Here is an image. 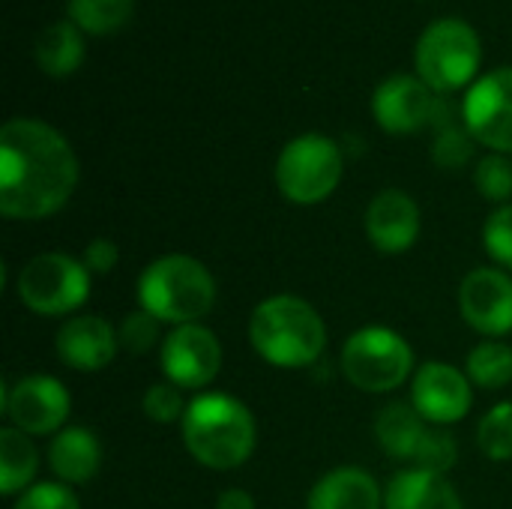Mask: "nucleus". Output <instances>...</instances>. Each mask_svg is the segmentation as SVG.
I'll list each match as a JSON object with an SVG mask.
<instances>
[{
  "mask_svg": "<svg viewBox=\"0 0 512 509\" xmlns=\"http://www.w3.org/2000/svg\"><path fill=\"white\" fill-rule=\"evenodd\" d=\"M78 186V156L48 123L15 117L0 129V213L36 222L66 207Z\"/></svg>",
  "mask_w": 512,
  "mask_h": 509,
  "instance_id": "nucleus-1",
  "label": "nucleus"
},
{
  "mask_svg": "<svg viewBox=\"0 0 512 509\" xmlns=\"http://www.w3.org/2000/svg\"><path fill=\"white\" fill-rule=\"evenodd\" d=\"M180 435L186 453L210 471H234L258 447L252 411L228 393L195 396L180 420Z\"/></svg>",
  "mask_w": 512,
  "mask_h": 509,
  "instance_id": "nucleus-2",
  "label": "nucleus"
},
{
  "mask_svg": "<svg viewBox=\"0 0 512 509\" xmlns=\"http://www.w3.org/2000/svg\"><path fill=\"white\" fill-rule=\"evenodd\" d=\"M249 342L255 354L276 369H306L321 360L327 327L318 309L303 297L276 294L252 309Z\"/></svg>",
  "mask_w": 512,
  "mask_h": 509,
  "instance_id": "nucleus-3",
  "label": "nucleus"
},
{
  "mask_svg": "<svg viewBox=\"0 0 512 509\" xmlns=\"http://www.w3.org/2000/svg\"><path fill=\"white\" fill-rule=\"evenodd\" d=\"M138 306L162 324H198L216 306V279L192 255H162L138 276Z\"/></svg>",
  "mask_w": 512,
  "mask_h": 509,
  "instance_id": "nucleus-4",
  "label": "nucleus"
},
{
  "mask_svg": "<svg viewBox=\"0 0 512 509\" xmlns=\"http://www.w3.org/2000/svg\"><path fill=\"white\" fill-rule=\"evenodd\" d=\"M414 63L417 75L435 93H456L462 87H471L483 63L480 33L465 18H438L420 33Z\"/></svg>",
  "mask_w": 512,
  "mask_h": 509,
  "instance_id": "nucleus-5",
  "label": "nucleus"
},
{
  "mask_svg": "<svg viewBox=\"0 0 512 509\" xmlns=\"http://www.w3.org/2000/svg\"><path fill=\"white\" fill-rule=\"evenodd\" d=\"M342 171V147L321 132H306L282 147L276 159V186L291 204L312 207L327 201L339 189Z\"/></svg>",
  "mask_w": 512,
  "mask_h": 509,
  "instance_id": "nucleus-6",
  "label": "nucleus"
},
{
  "mask_svg": "<svg viewBox=\"0 0 512 509\" xmlns=\"http://www.w3.org/2000/svg\"><path fill=\"white\" fill-rule=\"evenodd\" d=\"M342 372L363 393H393L414 372V351L390 327H363L342 345Z\"/></svg>",
  "mask_w": 512,
  "mask_h": 509,
  "instance_id": "nucleus-7",
  "label": "nucleus"
},
{
  "mask_svg": "<svg viewBox=\"0 0 512 509\" xmlns=\"http://www.w3.org/2000/svg\"><path fill=\"white\" fill-rule=\"evenodd\" d=\"M375 438L390 459L405 462L411 468L447 474L459 459V447L453 435L423 420L411 402L387 405L375 420Z\"/></svg>",
  "mask_w": 512,
  "mask_h": 509,
  "instance_id": "nucleus-8",
  "label": "nucleus"
},
{
  "mask_svg": "<svg viewBox=\"0 0 512 509\" xmlns=\"http://www.w3.org/2000/svg\"><path fill=\"white\" fill-rule=\"evenodd\" d=\"M90 270L84 261L63 255V252H45L30 258L18 273V300L42 318H60L81 309L90 297Z\"/></svg>",
  "mask_w": 512,
  "mask_h": 509,
  "instance_id": "nucleus-9",
  "label": "nucleus"
},
{
  "mask_svg": "<svg viewBox=\"0 0 512 509\" xmlns=\"http://www.w3.org/2000/svg\"><path fill=\"white\" fill-rule=\"evenodd\" d=\"M462 123L477 144L512 156V66L492 69L468 87Z\"/></svg>",
  "mask_w": 512,
  "mask_h": 509,
  "instance_id": "nucleus-10",
  "label": "nucleus"
},
{
  "mask_svg": "<svg viewBox=\"0 0 512 509\" xmlns=\"http://www.w3.org/2000/svg\"><path fill=\"white\" fill-rule=\"evenodd\" d=\"M72 411L69 390L51 375H27L3 393V414L24 435H57Z\"/></svg>",
  "mask_w": 512,
  "mask_h": 509,
  "instance_id": "nucleus-11",
  "label": "nucleus"
},
{
  "mask_svg": "<svg viewBox=\"0 0 512 509\" xmlns=\"http://www.w3.org/2000/svg\"><path fill=\"white\" fill-rule=\"evenodd\" d=\"M159 366H162V375L180 390H201L222 369L219 336L204 324L174 327L168 339H162Z\"/></svg>",
  "mask_w": 512,
  "mask_h": 509,
  "instance_id": "nucleus-12",
  "label": "nucleus"
},
{
  "mask_svg": "<svg viewBox=\"0 0 512 509\" xmlns=\"http://www.w3.org/2000/svg\"><path fill=\"white\" fill-rule=\"evenodd\" d=\"M438 93L420 75H390L372 93V117L387 135H417L435 123Z\"/></svg>",
  "mask_w": 512,
  "mask_h": 509,
  "instance_id": "nucleus-13",
  "label": "nucleus"
},
{
  "mask_svg": "<svg viewBox=\"0 0 512 509\" xmlns=\"http://www.w3.org/2000/svg\"><path fill=\"white\" fill-rule=\"evenodd\" d=\"M411 405L432 426H453L468 417L474 405V384L450 363L432 360L417 369L411 381Z\"/></svg>",
  "mask_w": 512,
  "mask_h": 509,
  "instance_id": "nucleus-14",
  "label": "nucleus"
},
{
  "mask_svg": "<svg viewBox=\"0 0 512 509\" xmlns=\"http://www.w3.org/2000/svg\"><path fill=\"white\" fill-rule=\"evenodd\" d=\"M459 312L471 330L498 339L512 333V279L498 267H477L462 279Z\"/></svg>",
  "mask_w": 512,
  "mask_h": 509,
  "instance_id": "nucleus-15",
  "label": "nucleus"
},
{
  "mask_svg": "<svg viewBox=\"0 0 512 509\" xmlns=\"http://www.w3.org/2000/svg\"><path fill=\"white\" fill-rule=\"evenodd\" d=\"M57 357L63 366L75 369V372H102L105 366L114 363L120 339H117V327L99 315H75L69 318L54 339Z\"/></svg>",
  "mask_w": 512,
  "mask_h": 509,
  "instance_id": "nucleus-16",
  "label": "nucleus"
},
{
  "mask_svg": "<svg viewBox=\"0 0 512 509\" xmlns=\"http://www.w3.org/2000/svg\"><path fill=\"white\" fill-rule=\"evenodd\" d=\"M366 237L384 255L408 252L420 237V207L402 189H384L366 207Z\"/></svg>",
  "mask_w": 512,
  "mask_h": 509,
  "instance_id": "nucleus-17",
  "label": "nucleus"
},
{
  "mask_svg": "<svg viewBox=\"0 0 512 509\" xmlns=\"http://www.w3.org/2000/svg\"><path fill=\"white\" fill-rule=\"evenodd\" d=\"M48 465L66 486H87L102 468V444L84 426H66L48 444Z\"/></svg>",
  "mask_w": 512,
  "mask_h": 509,
  "instance_id": "nucleus-18",
  "label": "nucleus"
},
{
  "mask_svg": "<svg viewBox=\"0 0 512 509\" xmlns=\"http://www.w3.org/2000/svg\"><path fill=\"white\" fill-rule=\"evenodd\" d=\"M384 509H465L447 474L426 468L399 471L384 489Z\"/></svg>",
  "mask_w": 512,
  "mask_h": 509,
  "instance_id": "nucleus-19",
  "label": "nucleus"
},
{
  "mask_svg": "<svg viewBox=\"0 0 512 509\" xmlns=\"http://www.w3.org/2000/svg\"><path fill=\"white\" fill-rule=\"evenodd\" d=\"M306 509H384V492L369 471L336 468L312 486Z\"/></svg>",
  "mask_w": 512,
  "mask_h": 509,
  "instance_id": "nucleus-20",
  "label": "nucleus"
},
{
  "mask_svg": "<svg viewBox=\"0 0 512 509\" xmlns=\"http://www.w3.org/2000/svg\"><path fill=\"white\" fill-rule=\"evenodd\" d=\"M33 54H36V66L45 75L66 78V75L78 72V66L84 63V54H87L84 33L69 18H60L39 33Z\"/></svg>",
  "mask_w": 512,
  "mask_h": 509,
  "instance_id": "nucleus-21",
  "label": "nucleus"
},
{
  "mask_svg": "<svg viewBox=\"0 0 512 509\" xmlns=\"http://www.w3.org/2000/svg\"><path fill=\"white\" fill-rule=\"evenodd\" d=\"M39 471V453L30 435L18 432L15 426L0 429V495L15 498L24 495Z\"/></svg>",
  "mask_w": 512,
  "mask_h": 509,
  "instance_id": "nucleus-22",
  "label": "nucleus"
},
{
  "mask_svg": "<svg viewBox=\"0 0 512 509\" xmlns=\"http://www.w3.org/2000/svg\"><path fill=\"white\" fill-rule=\"evenodd\" d=\"M135 0H66V18L90 36H111L129 24Z\"/></svg>",
  "mask_w": 512,
  "mask_h": 509,
  "instance_id": "nucleus-23",
  "label": "nucleus"
},
{
  "mask_svg": "<svg viewBox=\"0 0 512 509\" xmlns=\"http://www.w3.org/2000/svg\"><path fill=\"white\" fill-rule=\"evenodd\" d=\"M465 375L480 390H501L512 381V348L504 342H480L465 360Z\"/></svg>",
  "mask_w": 512,
  "mask_h": 509,
  "instance_id": "nucleus-24",
  "label": "nucleus"
},
{
  "mask_svg": "<svg viewBox=\"0 0 512 509\" xmlns=\"http://www.w3.org/2000/svg\"><path fill=\"white\" fill-rule=\"evenodd\" d=\"M477 447L492 462L512 459V402L495 405L477 426Z\"/></svg>",
  "mask_w": 512,
  "mask_h": 509,
  "instance_id": "nucleus-25",
  "label": "nucleus"
},
{
  "mask_svg": "<svg viewBox=\"0 0 512 509\" xmlns=\"http://www.w3.org/2000/svg\"><path fill=\"white\" fill-rule=\"evenodd\" d=\"M474 186L486 201L507 204L512 198V159L504 153H489L474 168Z\"/></svg>",
  "mask_w": 512,
  "mask_h": 509,
  "instance_id": "nucleus-26",
  "label": "nucleus"
},
{
  "mask_svg": "<svg viewBox=\"0 0 512 509\" xmlns=\"http://www.w3.org/2000/svg\"><path fill=\"white\" fill-rule=\"evenodd\" d=\"M474 144L477 141L465 126H444L432 141V162L447 171L465 168L474 156Z\"/></svg>",
  "mask_w": 512,
  "mask_h": 509,
  "instance_id": "nucleus-27",
  "label": "nucleus"
},
{
  "mask_svg": "<svg viewBox=\"0 0 512 509\" xmlns=\"http://www.w3.org/2000/svg\"><path fill=\"white\" fill-rule=\"evenodd\" d=\"M159 330H162L159 318H153L144 309H135L120 321L117 339H120V348H126L129 354H147L159 342Z\"/></svg>",
  "mask_w": 512,
  "mask_h": 509,
  "instance_id": "nucleus-28",
  "label": "nucleus"
},
{
  "mask_svg": "<svg viewBox=\"0 0 512 509\" xmlns=\"http://www.w3.org/2000/svg\"><path fill=\"white\" fill-rule=\"evenodd\" d=\"M141 408H144V414H147L153 423H177V420H183L189 402L183 399V390H180L177 384L159 381V384H153V387L144 393Z\"/></svg>",
  "mask_w": 512,
  "mask_h": 509,
  "instance_id": "nucleus-29",
  "label": "nucleus"
},
{
  "mask_svg": "<svg viewBox=\"0 0 512 509\" xmlns=\"http://www.w3.org/2000/svg\"><path fill=\"white\" fill-rule=\"evenodd\" d=\"M483 246H486L489 258L498 267L512 270V204L498 207L486 219V225H483Z\"/></svg>",
  "mask_w": 512,
  "mask_h": 509,
  "instance_id": "nucleus-30",
  "label": "nucleus"
},
{
  "mask_svg": "<svg viewBox=\"0 0 512 509\" xmlns=\"http://www.w3.org/2000/svg\"><path fill=\"white\" fill-rule=\"evenodd\" d=\"M15 509H81L72 486L66 483H33L24 495H18Z\"/></svg>",
  "mask_w": 512,
  "mask_h": 509,
  "instance_id": "nucleus-31",
  "label": "nucleus"
},
{
  "mask_svg": "<svg viewBox=\"0 0 512 509\" xmlns=\"http://www.w3.org/2000/svg\"><path fill=\"white\" fill-rule=\"evenodd\" d=\"M117 258H120V249H117L108 237H96V240H90V243H87V249H84V255H81L84 267H87L90 273H96V276L111 273V270H114V264H117Z\"/></svg>",
  "mask_w": 512,
  "mask_h": 509,
  "instance_id": "nucleus-32",
  "label": "nucleus"
},
{
  "mask_svg": "<svg viewBox=\"0 0 512 509\" xmlns=\"http://www.w3.org/2000/svg\"><path fill=\"white\" fill-rule=\"evenodd\" d=\"M216 509H255V498L246 489H225L216 498Z\"/></svg>",
  "mask_w": 512,
  "mask_h": 509,
  "instance_id": "nucleus-33",
  "label": "nucleus"
}]
</instances>
